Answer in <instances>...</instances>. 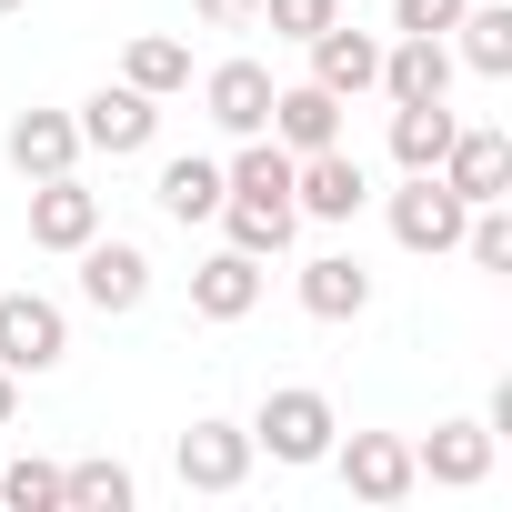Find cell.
I'll list each match as a JSON object with an SVG mask.
<instances>
[{
  "instance_id": "cell-1",
  "label": "cell",
  "mask_w": 512,
  "mask_h": 512,
  "mask_svg": "<svg viewBox=\"0 0 512 512\" xmlns=\"http://www.w3.org/2000/svg\"><path fill=\"white\" fill-rule=\"evenodd\" d=\"M211 221H231V251H251V262L292 251L302 201H292V151H282L272 131H251V141L221 161V211H211Z\"/></svg>"
},
{
  "instance_id": "cell-2",
  "label": "cell",
  "mask_w": 512,
  "mask_h": 512,
  "mask_svg": "<svg viewBox=\"0 0 512 512\" xmlns=\"http://www.w3.org/2000/svg\"><path fill=\"white\" fill-rule=\"evenodd\" d=\"M251 432V452H272V462H332V402L312 392V382H282V392H262V412L241 422Z\"/></svg>"
},
{
  "instance_id": "cell-3",
  "label": "cell",
  "mask_w": 512,
  "mask_h": 512,
  "mask_svg": "<svg viewBox=\"0 0 512 512\" xmlns=\"http://www.w3.org/2000/svg\"><path fill=\"white\" fill-rule=\"evenodd\" d=\"M462 221H472V201H462L442 171H402V191H392V241H402V251L442 262V251H462Z\"/></svg>"
},
{
  "instance_id": "cell-4",
  "label": "cell",
  "mask_w": 512,
  "mask_h": 512,
  "mask_svg": "<svg viewBox=\"0 0 512 512\" xmlns=\"http://www.w3.org/2000/svg\"><path fill=\"white\" fill-rule=\"evenodd\" d=\"M61 352H71V312H61V302H41V292H0V372L41 382V372H61Z\"/></svg>"
},
{
  "instance_id": "cell-5",
  "label": "cell",
  "mask_w": 512,
  "mask_h": 512,
  "mask_svg": "<svg viewBox=\"0 0 512 512\" xmlns=\"http://www.w3.org/2000/svg\"><path fill=\"white\" fill-rule=\"evenodd\" d=\"M71 121H81V151H111V161H131V151H151V141H161V101H151V91H131V81L91 91Z\"/></svg>"
},
{
  "instance_id": "cell-6",
  "label": "cell",
  "mask_w": 512,
  "mask_h": 512,
  "mask_svg": "<svg viewBox=\"0 0 512 512\" xmlns=\"http://www.w3.org/2000/svg\"><path fill=\"white\" fill-rule=\"evenodd\" d=\"M492 422H432L422 442H412V472L432 482V492H482L492 482Z\"/></svg>"
},
{
  "instance_id": "cell-7",
  "label": "cell",
  "mask_w": 512,
  "mask_h": 512,
  "mask_svg": "<svg viewBox=\"0 0 512 512\" xmlns=\"http://www.w3.org/2000/svg\"><path fill=\"white\" fill-rule=\"evenodd\" d=\"M71 262H81V302H91V312H141V302H151V251H141V241L91 231Z\"/></svg>"
},
{
  "instance_id": "cell-8",
  "label": "cell",
  "mask_w": 512,
  "mask_h": 512,
  "mask_svg": "<svg viewBox=\"0 0 512 512\" xmlns=\"http://www.w3.org/2000/svg\"><path fill=\"white\" fill-rule=\"evenodd\" d=\"M332 462H342V482H352V502H402V492H422V472H412V442L402 432H332Z\"/></svg>"
},
{
  "instance_id": "cell-9",
  "label": "cell",
  "mask_w": 512,
  "mask_h": 512,
  "mask_svg": "<svg viewBox=\"0 0 512 512\" xmlns=\"http://www.w3.org/2000/svg\"><path fill=\"white\" fill-rule=\"evenodd\" d=\"M171 462H181V482H191V492H241V482H251V432H241V422H221V412H201V422L181 432V452H171Z\"/></svg>"
},
{
  "instance_id": "cell-10",
  "label": "cell",
  "mask_w": 512,
  "mask_h": 512,
  "mask_svg": "<svg viewBox=\"0 0 512 512\" xmlns=\"http://www.w3.org/2000/svg\"><path fill=\"white\" fill-rule=\"evenodd\" d=\"M292 201H302V221H352V211L372 201V181H362V161L332 141V151H302V161H292Z\"/></svg>"
},
{
  "instance_id": "cell-11",
  "label": "cell",
  "mask_w": 512,
  "mask_h": 512,
  "mask_svg": "<svg viewBox=\"0 0 512 512\" xmlns=\"http://www.w3.org/2000/svg\"><path fill=\"white\" fill-rule=\"evenodd\" d=\"M302 51H312V81H322L332 101H362V91L382 81V41H372V31H352V21H332V31H312Z\"/></svg>"
},
{
  "instance_id": "cell-12",
  "label": "cell",
  "mask_w": 512,
  "mask_h": 512,
  "mask_svg": "<svg viewBox=\"0 0 512 512\" xmlns=\"http://www.w3.org/2000/svg\"><path fill=\"white\" fill-rule=\"evenodd\" d=\"M382 101H452V51L442 41H422V31H392L382 41V81H372Z\"/></svg>"
},
{
  "instance_id": "cell-13",
  "label": "cell",
  "mask_w": 512,
  "mask_h": 512,
  "mask_svg": "<svg viewBox=\"0 0 512 512\" xmlns=\"http://www.w3.org/2000/svg\"><path fill=\"white\" fill-rule=\"evenodd\" d=\"M91 231H101V191H81L71 171L31 181V241H41V251H81Z\"/></svg>"
},
{
  "instance_id": "cell-14",
  "label": "cell",
  "mask_w": 512,
  "mask_h": 512,
  "mask_svg": "<svg viewBox=\"0 0 512 512\" xmlns=\"http://www.w3.org/2000/svg\"><path fill=\"white\" fill-rule=\"evenodd\" d=\"M272 91H282V81H272L262 61H221V71L201 81V111H211V121H221L231 141H251V131L272 121Z\"/></svg>"
},
{
  "instance_id": "cell-15",
  "label": "cell",
  "mask_w": 512,
  "mask_h": 512,
  "mask_svg": "<svg viewBox=\"0 0 512 512\" xmlns=\"http://www.w3.org/2000/svg\"><path fill=\"white\" fill-rule=\"evenodd\" d=\"M262 131H272L292 161H302V151H332V141H342V101H332L322 81H292V91H272V121H262Z\"/></svg>"
},
{
  "instance_id": "cell-16",
  "label": "cell",
  "mask_w": 512,
  "mask_h": 512,
  "mask_svg": "<svg viewBox=\"0 0 512 512\" xmlns=\"http://www.w3.org/2000/svg\"><path fill=\"white\" fill-rule=\"evenodd\" d=\"M191 312L201 322H251L262 312V262H251V251H211L191 272Z\"/></svg>"
},
{
  "instance_id": "cell-17",
  "label": "cell",
  "mask_w": 512,
  "mask_h": 512,
  "mask_svg": "<svg viewBox=\"0 0 512 512\" xmlns=\"http://www.w3.org/2000/svg\"><path fill=\"white\" fill-rule=\"evenodd\" d=\"M302 312L312 322H362L372 312V272L352 262V251H312L302 262Z\"/></svg>"
},
{
  "instance_id": "cell-18",
  "label": "cell",
  "mask_w": 512,
  "mask_h": 512,
  "mask_svg": "<svg viewBox=\"0 0 512 512\" xmlns=\"http://www.w3.org/2000/svg\"><path fill=\"white\" fill-rule=\"evenodd\" d=\"M0 151H11V171H21V181H51V171H71V161H81V121H71V111H21Z\"/></svg>"
},
{
  "instance_id": "cell-19",
  "label": "cell",
  "mask_w": 512,
  "mask_h": 512,
  "mask_svg": "<svg viewBox=\"0 0 512 512\" xmlns=\"http://www.w3.org/2000/svg\"><path fill=\"white\" fill-rule=\"evenodd\" d=\"M432 171H442L462 201H502V191H512V141H502V131H452V151H442Z\"/></svg>"
},
{
  "instance_id": "cell-20",
  "label": "cell",
  "mask_w": 512,
  "mask_h": 512,
  "mask_svg": "<svg viewBox=\"0 0 512 512\" xmlns=\"http://www.w3.org/2000/svg\"><path fill=\"white\" fill-rule=\"evenodd\" d=\"M462 71L472 81H512V11H502V0H462Z\"/></svg>"
},
{
  "instance_id": "cell-21",
  "label": "cell",
  "mask_w": 512,
  "mask_h": 512,
  "mask_svg": "<svg viewBox=\"0 0 512 512\" xmlns=\"http://www.w3.org/2000/svg\"><path fill=\"white\" fill-rule=\"evenodd\" d=\"M452 131H462L452 101H392V161H402V171H432V161L452 151Z\"/></svg>"
},
{
  "instance_id": "cell-22",
  "label": "cell",
  "mask_w": 512,
  "mask_h": 512,
  "mask_svg": "<svg viewBox=\"0 0 512 512\" xmlns=\"http://www.w3.org/2000/svg\"><path fill=\"white\" fill-rule=\"evenodd\" d=\"M121 81H131V91H151V101L191 91V41H171V31H141V41L121 51Z\"/></svg>"
},
{
  "instance_id": "cell-23",
  "label": "cell",
  "mask_w": 512,
  "mask_h": 512,
  "mask_svg": "<svg viewBox=\"0 0 512 512\" xmlns=\"http://www.w3.org/2000/svg\"><path fill=\"white\" fill-rule=\"evenodd\" d=\"M151 191H161V211L191 231V221H211V211H221V161L181 151V161H161V181H151Z\"/></svg>"
},
{
  "instance_id": "cell-24",
  "label": "cell",
  "mask_w": 512,
  "mask_h": 512,
  "mask_svg": "<svg viewBox=\"0 0 512 512\" xmlns=\"http://www.w3.org/2000/svg\"><path fill=\"white\" fill-rule=\"evenodd\" d=\"M61 512H131V472L121 462H71L61 472Z\"/></svg>"
},
{
  "instance_id": "cell-25",
  "label": "cell",
  "mask_w": 512,
  "mask_h": 512,
  "mask_svg": "<svg viewBox=\"0 0 512 512\" xmlns=\"http://www.w3.org/2000/svg\"><path fill=\"white\" fill-rule=\"evenodd\" d=\"M0 512H61V462H41V452L0 462Z\"/></svg>"
},
{
  "instance_id": "cell-26",
  "label": "cell",
  "mask_w": 512,
  "mask_h": 512,
  "mask_svg": "<svg viewBox=\"0 0 512 512\" xmlns=\"http://www.w3.org/2000/svg\"><path fill=\"white\" fill-rule=\"evenodd\" d=\"M462 251L482 272H512V211L502 201H472V221H462Z\"/></svg>"
},
{
  "instance_id": "cell-27",
  "label": "cell",
  "mask_w": 512,
  "mask_h": 512,
  "mask_svg": "<svg viewBox=\"0 0 512 512\" xmlns=\"http://www.w3.org/2000/svg\"><path fill=\"white\" fill-rule=\"evenodd\" d=\"M262 21H272V41H312L342 21V0H262Z\"/></svg>"
},
{
  "instance_id": "cell-28",
  "label": "cell",
  "mask_w": 512,
  "mask_h": 512,
  "mask_svg": "<svg viewBox=\"0 0 512 512\" xmlns=\"http://www.w3.org/2000/svg\"><path fill=\"white\" fill-rule=\"evenodd\" d=\"M462 0H392V31H422V41H452Z\"/></svg>"
},
{
  "instance_id": "cell-29",
  "label": "cell",
  "mask_w": 512,
  "mask_h": 512,
  "mask_svg": "<svg viewBox=\"0 0 512 512\" xmlns=\"http://www.w3.org/2000/svg\"><path fill=\"white\" fill-rule=\"evenodd\" d=\"M191 11H201L211 31H241V21H262V0H191Z\"/></svg>"
},
{
  "instance_id": "cell-30",
  "label": "cell",
  "mask_w": 512,
  "mask_h": 512,
  "mask_svg": "<svg viewBox=\"0 0 512 512\" xmlns=\"http://www.w3.org/2000/svg\"><path fill=\"white\" fill-rule=\"evenodd\" d=\"M21 412V372H0V422H11Z\"/></svg>"
},
{
  "instance_id": "cell-31",
  "label": "cell",
  "mask_w": 512,
  "mask_h": 512,
  "mask_svg": "<svg viewBox=\"0 0 512 512\" xmlns=\"http://www.w3.org/2000/svg\"><path fill=\"white\" fill-rule=\"evenodd\" d=\"M0 11H31V0H0Z\"/></svg>"
}]
</instances>
